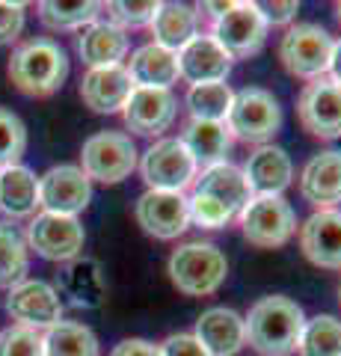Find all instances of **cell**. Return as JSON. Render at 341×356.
I'll list each match as a JSON object with an SVG mask.
<instances>
[{"label": "cell", "instance_id": "obj_45", "mask_svg": "<svg viewBox=\"0 0 341 356\" xmlns=\"http://www.w3.org/2000/svg\"><path fill=\"white\" fill-rule=\"evenodd\" d=\"M338 300H341V282H338Z\"/></svg>", "mask_w": 341, "mask_h": 356}, {"label": "cell", "instance_id": "obj_44", "mask_svg": "<svg viewBox=\"0 0 341 356\" xmlns=\"http://www.w3.org/2000/svg\"><path fill=\"white\" fill-rule=\"evenodd\" d=\"M335 15H338V21H341V0H338V3H335Z\"/></svg>", "mask_w": 341, "mask_h": 356}, {"label": "cell", "instance_id": "obj_27", "mask_svg": "<svg viewBox=\"0 0 341 356\" xmlns=\"http://www.w3.org/2000/svg\"><path fill=\"white\" fill-rule=\"evenodd\" d=\"M196 191L199 193H208L214 196L217 202H223L232 214H240V208H244L252 193H249V184L244 178V170L235 163H217L211 166V170H202L199 175H196Z\"/></svg>", "mask_w": 341, "mask_h": 356}, {"label": "cell", "instance_id": "obj_10", "mask_svg": "<svg viewBox=\"0 0 341 356\" xmlns=\"http://www.w3.org/2000/svg\"><path fill=\"white\" fill-rule=\"evenodd\" d=\"M6 315L21 327L45 332L63 321V297L42 280H24L6 294Z\"/></svg>", "mask_w": 341, "mask_h": 356}, {"label": "cell", "instance_id": "obj_37", "mask_svg": "<svg viewBox=\"0 0 341 356\" xmlns=\"http://www.w3.org/2000/svg\"><path fill=\"white\" fill-rule=\"evenodd\" d=\"M0 356H45L42 332L21 324L0 330Z\"/></svg>", "mask_w": 341, "mask_h": 356}, {"label": "cell", "instance_id": "obj_19", "mask_svg": "<svg viewBox=\"0 0 341 356\" xmlns=\"http://www.w3.org/2000/svg\"><path fill=\"white\" fill-rule=\"evenodd\" d=\"M244 178L252 196H282L294 178L291 154L279 146H258L244 163Z\"/></svg>", "mask_w": 341, "mask_h": 356}, {"label": "cell", "instance_id": "obj_4", "mask_svg": "<svg viewBox=\"0 0 341 356\" xmlns=\"http://www.w3.org/2000/svg\"><path fill=\"white\" fill-rule=\"evenodd\" d=\"M226 128L232 134V140L267 146L282 128V107L276 95L261 86H247L235 92L232 110L226 116Z\"/></svg>", "mask_w": 341, "mask_h": 356}, {"label": "cell", "instance_id": "obj_13", "mask_svg": "<svg viewBox=\"0 0 341 356\" xmlns=\"http://www.w3.org/2000/svg\"><path fill=\"white\" fill-rule=\"evenodd\" d=\"M297 116L300 125L317 140L341 137V83L333 77H317L306 83L297 98Z\"/></svg>", "mask_w": 341, "mask_h": 356}, {"label": "cell", "instance_id": "obj_39", "mask_svg": "<svg viewBox=\"0 0 341 356\" xmlns=\"http://www.w3.org/2000/svg\"><path fill=\"white\" fill-rule=\"evenodd\" d=\"M158 348H160V356H208V350L196 341L193 332H172Z\"/></svg>", "mask_w": 341, "mask_h": 356}, {"label": "cell", "instance_id": "obj_38", "mask_svg": "<svg viewBox=\"0 0 341 356\" xmlns=\"http://www.w3.org/2000/svg\"><path fill=\"white\" fill-rule=\"evenodd\" d=\"M21 30H24V3L0 0V44L18 42Z\"/></svg>", "mask_w": 341, "mask_h": 356}, {"label": "cell", "instance_id": "obj_22", "mask_svg": "<svg viewBox=\"0 0 341 356\" xmlns=\"http://www.w3.org/2000/svg\"><path fill=\"white\" fill-rule=\"evenodd\" d=\"M125 72L134 89H172V83L181 81L178 54L160 48L155 42L142 44V48L131 54Z\"/></svg>", "mask_w": 341, "mask_h": 356}, {"label": "cell", "instance_id": "obj_14", "mask_svg": "<svg viewBox=\"0 0 341 356\" xmlns=\"http://www.w3.org/2000/svg\"><path fill=\"white\" fill-rule=\"evenodd\" d=\"M134 217L140 222V229L149 238H158V241H175L190 229V214H187L184 193L146 191L137 199Z\"/></svg>", "mask_w": 341, "mask_h": 356}, {"label": "cell", "instance_id": "obj_8", "mask_svg": "<svg viewBox=\"0 0 341 356\" xmlns=\"http://www.w3.org/2000/svg\"><path fill=\"white\" fill-rule=\"evenodd\" d=\"M238 220L244 238L258 250L285 247L297 232V214L285 196H252Z\"/></svg>", "mask_w": 341, "mask_h": 356}, {"label": "cell", "instance_id": "obj_32", "mask_svg": "<svg viewBox=\"0 0 341 356\" xmlns=\"http://www.w3.org/2000/svg\"><path fill=\"white\" fill-rule=\"evenodd\" d=\"M232 102H235V92L226 81L196 83L187 89V110H190V119H199V122H226Z\"/></svg>", "mask_w": 341, "mask_h": 356}, {"label": "cell", "instance_id": "obj_41", "mask_svg": "<svg viewBox=\"0 0 341 356\" xmlns=\"http://www.w3.org/2000/svg\"><path fill=\"white\" fill-rule=\"evenodd\" d=\"M110 356H160V348L149 339H122Z\"/></svg>", "mask_w": 341, "mask_h": 356}, {"label": "cell", "instance_id": "obj_15", "mask_svg": "<svg viewBox=\"0 0 341 356\" xmlns=\"http://www.w3.org/2000/svg\"><path fill=\"white\" fill-rule=\"evenodd\" d=\"M175 116H178V98L172 95V89H134L122 107L128 131L140 137H160L175 125Z\"/></svg>", "mask_w": 341, "mask_h": 356}, {"label": "cell", "instance_id": "obj_3", "mask_svg": "<svg viewBox=\"0 0 341 356\" xmlns=\"http://www.w3.org/2000/svg\"><path fill=\"white\" fill-rule=\"evenodd\" d=\"M226 276L228 259L211 241H187L169 255V280L187 297H208L219 291Z\"/></svg>", "mask_w": 341, "mask_h": 356}, {"label": "cell", "instance_id": "obj_29", "mask_svg": "<svg viewBox=\"0 0 341 356\" xmlns=\"http://www.w3.org/2000/svg\"><path fill=\"white\" fill-rule=\"evenodd\" d=\"M98 15H101V3H92V0H45V3H39L42 27L53 33L83 30L98 21Z\"/></svg>", "mask_w": 341, "mask_h": 356}, {"label": "cell", "instance_id": "obj_34", "mask_svg": "<svg viewBox=\"0 0 341 356\" xmlns=\"http://www.w3.org/2000/svg\"><path fill=\"white\" fill-rule=\"evenodd\" d=\"M27 152V128L18 113L9 107H0V170L21 163Z\"/></svg>", "mask_w": 341, "mask_h": 356}, {"label": "cell", "instance_id": "obj_40", "mask_svg": "<svg viewBox=\"0 0 341 356\" xmlns=\"http://www.w3.org/2000/svg\"><path fill=\"white\" fill-rule=\"evenodd\" d=\"M258 9V15L264 18V24H273V27H279V24H291V21L297 18V13H300V3L297 0H285V3H256Z\"/></svg>", "mask_w": 341, "mask_h": 356}, {"label": "cell", "instance_id": "obj_43", "mask_svg": "<svg viewBox=\"0 0 341 356\" xmlns=\"http://www.w3.org/2000/svg\"><path fill=\"white\" fill-rule=\"evenodd\" d=\"M196 9H199V13H208L211 21H217V18H223L228 9H232V3H211V0H208V3H199Z\"/></svg>", "mask_w": 341, "mask_h": 356}, {"label": "cell", "instance_id": "obj_18", "mask_svg": "<svg viewBox=\"0 0 341 356\" xmlns=\"http://www.w3.org/2000/svg\"><path fill=\"white\" fill-rule=\"evenodd\" d=\"M193 336L208 350V356H235L240 348H247L244 318L235 309H226V306L205 309L196 318Z\"/></svg>", "mask_w": 341, "mask_h": 356}, {"label": "cell", "instance_id": "obj_28", "mask_svg": "<svg viewBox=\"0 0 341 356\" xmlns=\"http://www.w3.org/2000/svg\"><path fill=\"white\" fill-rule=\"evenodd\" d=\"M151 36H155V44L167 51L178 54L187 42H190L196 33H199V13L187 3H160L155 18H151Z\"/></svg>", "mask_w": 341, "mask_h": 356}, {"label": "cell", "instance_id": "obj_12", "mask_svg": "<svg viewBox=\"0 0 341 356\" xmlns=\"http://www.w3.org/2000/svg\"><path fill=\"white\" fill-rule=\"evenodd\" d=\"M92 199V181L83 175L81 166L60 163L51 166L45 175H39V208L48 214L78 217L86 211Z\"/></svg>", "mask_w": 341, "mask_h": 356}, {"label": "cell", "instance_id": "obj_21", "mask_svg": "<svg viewBox=\"0 0 341 356\" xmlns=\"http://www.w3.org/2000/svg\"><path fill=\"white\" fill-rule=\"evenodd\" d=\"M57 291L60 297H69V303L78 309H98L107 300V280L101 261L86 259V255L69 261L57 276Z\"/></svg>", "mask_w": 341, "mask_h": 356}, {"label": "cell", "instance_id": "obj_5", "mask_svg": "<svg viewBox=\"0 0 341 356\" xmlns=\"http://www.w3.org/2000/svg\"><path fill=\"white\" fill-rule=\"evenodd\" d=\"M333 44L335 39L329 36V30L312 24V21H303V24H291L285 30L279 42V60L288 74L312 83L317 77H326L329 60H333Z\"/></svg>", "mask_w": 341, "mask_h": 356}, {"label": "cell", "instance_id": "obj_33", "mask_svg": "<svg viewBox=\"0 0 341 356\" xmlns=\"http://www.w3.org/2000/svg\"><path fill=\"white\" fill-rule=\"evenodd\" d=\"M300 356H341V321L335 315H315L306 321L297 344Z\"/></svg>", "mask_w": 341, "mask_h": 356}, {"label": "cell", "instance_id": "obj_17", "mask_svg": "<svg viewBox=\"0 0 341 356\" xmlns=\"http://www.w3.org/2000/svg\"><path fill=\"white\" fill-rule=\"evenodd\" d=\"M181 81L190 86L196 83H219L232 72V57L219 48V42L211 33H196V36L178 51Z\"/></svg>", "mask_w": 341, "mask_h": 356}, {"label": "cell", "instance_id": "obj_26", "mask_svg": "<svg viewBox=\"0 0 341 356\" xmlns=\"http://www.w3.org/2000/svg\"><path fill=\"white\" fill-rule=\"evenodd\" d=\"M39 208V178L24 163L0 170V211L13 220L36 217Z\"/></svg>", "mask_w": 341, "mask_h": 356}, {"label": "cell", "instance_id": "obj_36", "mask_svg": "<svg viewBox=\"0 0 341 356\" xmlns=\"http://www.w3.org/2000/svg\"><path fill=\"white\" fill-rule=\"evenodd\" d=\"M158 0H146V3H131V0H119V3H107L101 6L107 13V21L110 24H116L119 30H137V27H149L151 18L158 13Z\"/></svg>", "mask_w": 341, "mask_h": 356}, {"label": "cell", "instance_id": "obj_1", "mask_svg": "<svg viewBox=\"0 0 341 356\" xmlns=\"http://www.w3.org/2000/svg\"><path fill=\"white\" fill-rule=\"evenodd\" d=\"M303 327H306L303 306L282 294H267V297L256 300L244 318L247 344L261 356L297 353Z\"/></svg>", "mask_w": 341, "mask_h": 356}, {"label": "cell", "instance_id": "obj_24", "mask_svg": "<svg viewBox=\"0 0 341 356\" xmlns=\"http://www.w3.org/2000/svg\"><path fill=\"white\" fill-rule=\"evenodd\" d=\"M128 51H131L128 33L119 30L116 24H110V21H92L78 36V54H81L83 65H90V69L122 65Z\"/></svg>", "mask_w": 341, "mask_h": 356}, {"label": "cell", "instance_id": "obj_23", "mask_svg": "<svg viewBox=\"0 0 341 356\" xmlns=\"http://www.w3.org/2000/svg\"><path fill=\"white\" fill-rule=\"evenodd\" d=\"M300 193L315 208H335L341 202V152L326 149L303 166Z\"/></svg>", "mask_w": 341, "mask_h": 356}, {"label": "cell", "instance_id": "obj_35", "mask_svg": "<svg viewBox=\"0 0 341 356\" xmlns=\"http://www.w3.org/2000/svg\"><path fill=\"white\" fill-rule=\"evenodd\" d=\"M187 214H190L193 226L208 229V232L226 229L228 222L235 220V214H232V211H228L223 202H217L214 196L199 193V191H193L190 196H187Z\"/></svg>", "mask_w": 341, "mask_h": 356}, {"label": "cell", "instance_id": "obj_6", "mask_svg": "<svg viewBox=\"0 0 341 356\" xmlns=\"http://www.w3.org/2000/svg\"><path fill=\"white\" fill-rule=\"evenodd\" d=\"M140 152L125 131H98L81 149V170L90 181L119 184L137 170Z\"/></svg>", "mask_w": 341, "mask_h": 356}, {"label": "cell", "instance_id": "obj_20", "mask_svg": "<svg viewBox=\"0 0 341 356\" xmlns=\"http://www.w3.org/2000/svg\"><path fill=\"white\" fill-rule=\"evenodd\" d=\"M134 83L125 72V65H110V69H90L81 81V98L92 113H122V107L128 104Z\"/></svg>", "mask_w": 341, "mask_h": 356}, {"label": "cell", "instance_id": "obj_9", "mask_svg": "<svg viewBox=\"0 0 341 356\" xmlns=\"http://www.w3.org/2000/svg\"><path fill=\"white\" fill-rule=\"evenodd\" d=\"M24 241H27V250H33L39 259L69 264L74 259H81L86 232L78 217H63V214L42 211V214L30 220Z\"/></svg>", "mask_w": 341, "mask_h": 356}, {"label": "cell", "instance_id": "obj_25", "mask_svg": "<svg viewBox=\"0 0 341 356\" xmlns=\"http://www.w3.org/2000/svg\"><path fill=\"white\" fill-rule=\"evenodd\" d=\"M184 149L190 152L199 170H211L217 163H226L228 149H232V134H228L226 122H199L190 119L181 131Z\"/></svg>", "mask_w": 341, "mask_h": 356}, {"label": "cell", "instance_id": "obj_31", "mask_svg": "<svg viewBox=\"0 0 341 356\" xmlns=\"http://www.w3.org/2000/svg\"><path fill=\"white\" fill-rule=\"evenodd\" d=\"M30 270V250L24 235L13 222L0 220V288H15L18 282L27 280Z\"/></svg>", "mask_w": 341, "mask_h": 356}, {"label": "cell", "instance_id": "obj_7", "mask_svg": "<svg viewBox=\"0 0 341 356\" xmlns=\"http://www.w3.org/2000/svg\"><path fill=\"white\" fill-rule=\"evenodd\" d=\"M137 170L142 181L149 184V191L167 193H184L199 175V166H196V161L190 158V152L184 149L178 137H160L158 143H151L142 152Z\"/></svg>", "mask_w": 341, "mask_h": 356}, {"label": "cell", "instance_id": "obj_2", "mask_svg": "<svg viewBox=\"0 0 341 356\" xmlns=\"http://www.w3.org/2000/svg\"><path fill=\"white\" fill-rule=\"evenodd\" d=\"M6 74L18 92L30 98H48L69 77V54L53 39H27L13 51Z\"/></svg>", "mask_w": 341, "mask_h": 356}, {"label": "cell", "instance_id": "obj_42", "mask_svg": "<svg viewBox=\"0 0 341 356\" xmlns=\"http://www.w3.org/2000/svg\"><path fill=\"white\" fill-rule=\"evenodd\" d=\"M326 77H333L335 83H341V39L333 44V60H329V72Z\"/></svg>", "mask_w": 341, "mask_h": 356}, {"label": "cell", "instance_id": "obj_16", "mask_svg": "<svg viewBox=\"0 0 341 356\" xmlns=\"http://www.w3.org/2000/svg\"><path fill=\"white\" fill-rule=\"evenodd\" d=\"M300 250L315 267L341 270V211L317 208L300 226Z\"/></svg>", "mask_w": 341, "mask_h": 356}, {"label": "cell", "instance_id": "obj_11", "mask_svg": "<svg viewBox=\"0 0 341 356\" xmlns=\"http://www.w3.org/2000/svg\"><path fill=\"white\" fill-rule=\"evenodd\" d=\"M267 30L256 3H232V9L211 24V36L232 60H249L264 48Z\"/></svg>", "mask_w": 341, "mask_h": 356}, {"label": "cell", "instance_id": "obj_30", "mask_svg": "<svg viewBox=\"0 0 341 356\" xmlns=\"http://www.w3.org/2000/svg\"><path fill=\"white\" fill-rule=\"evenodd\" d=\"M45 356H101L98 336L78 321H60L57 327L42 332Z\"/></svg>", "mask_w": 341, "mask_h": 356}]
</instances>
